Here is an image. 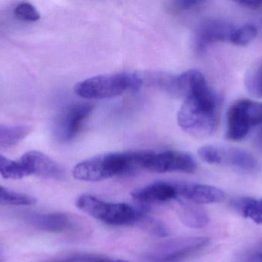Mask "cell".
<instances>
[{"instance_id": "1", "label": "cell", "mask_w": 262, "mask_h": 262, "mask_svg": "<svg viewBox=\"0 0 262 262\" xmlns=\"http://www.w3.org/2000/svg\"><path fill=\"white\" fill-rule=\"evenodd\" d=\"M173 92L184 98L177 113L180 127L197 138L212 135L218 125L219 100L203 73L190 69L174 76Z\"/></svg>"}, {"instance_id": "2", "label": "cell", "mask_w": 262, "mask_h": 262, "mask_svg": "<svg viewBox=\"0 0 262 262\" xmlns=\"http://www.w3.org/2000/svg\"><path fill=\"white\" fill-rule=\"evenodd\" d=\"M140 151L101 154L78 163L72 170L75 179L100 182L128 175L140 169Z\"/></svg>"}, {"instance_id": "3", "label": "cell", "mask_w": 262, "mask_h": 262, "mask_svg": "<svg viewBox=\"0 0 262 262\" xmlns=\"http://www.w3.org/2000/svg\"><path fill=\"white\" fill-rule=\"evenodd\" d=\"M76 206L92 218L111 226H138L147 215L146 208L136 207L128 203H107L91 195L78 197Z\"/></svg>"}, {"instance_id": "4", "label": "cell", "mask_w": 262, "mask_h": 262, "mask_svg": "<svg viewBox=\"0 0 262 262\" xmlns=\"http://www.w3.org/2000/svg\"><path fill=\"white\" fill-rule=\"evenodd\" d=\"M143 78L134 72L104 74L86 78L75 86V92L81 98H107L137 90Z\"/></svg>"}, {"instance_id": "5", "label": "cell", "mask_w": 262, "mask_h": 262, "mask_svg": "<svg viewBox=\"0 0 262 262\" xmlns=\"http://www.w3.org/2000/svg\"><path fill=\"white\" fill-rule=\"evenodd\" d=\"M262 125V103L242 98L234 102L226 115V137L239 141L255 126Z\"/></svg>"}, {"instance_id": "6", "label": "cell", "mask_w": 262, "mask_h": 262, "mask_svg": "<svg viewBox=\"0 0 262 262\" xmlns=\"http://www.w3.org/2000/svg\"><path fill=\"white\" fill-rule=\"evenodd\" d=\"M198 154L203 161L209 164L230 166L246 173H256L261 169L258 160L241 148L207 145L202 146Z\"/></svg>"}, {"instance_id": "7", "label": "cell", "mask_w": 262, "mask_h": 262, "mask_svg": "<svg viewBox=\"0 0 262 262\" xmlns=\"http://www.w3.org/2000/svg\"><path fill=\"white\" fill-rule=\"evenodd\" d=\"M196 163L192 155L181 151H141L140 168L155 173L184 172L192 173Z\"/></svg>"}, {"instance_id": "8", "label": "cell", "mask_w": 262, "mask_h": 262, "mask_svg": "<svg viewBox=\"0 0 262 262\" xmlns=\"http://www.w3.org/2000/svg\"><path fill=\"white\" fill-rule=\"evenodd\" d=\"M92 107L89 104L71 105L61 111L55 123L54 135L61 143H69L78 135L88 117L92 113Z\"/></svg>"}, {"instance_id": "9", "label": "cell", "mask_w": 262, "mask_h": 262, "mask_svg": "<svg viewBox=\"0 0 262 262\" xmlns=\"http://www.w3.org/2000/svg\"><path fill=\"white\" fill-rule=\"evenodd\" d=\"M206 237H187L171 240L159 246L150 258L156 262H178L209 244Z\"/></svg>"}, {"instance_id": "10", "label": "cell", "mask_w": 262, "mask_h": 262, "mask_svg": "<svg viewBox=\"0 0 262 262\" xmlns=\"http://www.w3.org/2000/svg\"><path fill=\"white\" fill-rule=\"evenodd\" d=\"M234 28L235 26L231 23L220 18H211L203 22L195 31L194 38L197 52H203L213 43L229 42Z\"/></svg>"}, {"instance_id": "11", "label": "cell", "mask_w": 262, "mask_h": 262, "mask_svg": "<svg viewBox=\"0 0 262 262\" xmlns=\"http://www.w3.org/2000/svg\"><path fill=\"white\" fill-rule=\"evenodd\" d=\"M29 175H35L45 178L61 180L66 176V172L61 165L55 160L38 151L26 152L20 160Z\"/></svg>"}, {"instance_id": "12", "label": "cell", "mask_w": 262, "mask_h": 262, "mask_svg": "<svg viewBox=\"0 0 262 262\" xmlns=\"http://www.w3.org/2000/svg\"><path fill=\"white\" fill-rule=\"evenodd\" d=\"M179 195L195 204H213L223 201L225 193L222 189L209 185L192 183H174Z\"/></svg>"}, {"instance_id": "13", "label": "cell", "mask_w": 262, "mask_h": 262, "mask_svg": "<svg viewBox=\"0 0 262 262\" xmlns=\"http://www.w3.org/2000/svg\"><path fill=\"white\" fill-rule=\"evenodd\" d=\"M131 195L143 203H163L177 199L179 194L175 183L158 182L137 189Z\"/></svg>"}, {"instance_id": "14", "label": "cell", "mask_w": 262, "mask_h": 262, "mask_svg": "<svg viewBox=\"0 0 262 262\" xmlns=\"http://www.w3.org/2000/svg\"><path fill=\"white\" fill-rule=\"evenodd\" d=\"M196 205L192 201L177 200L176 211L185 226L191 229H203L209 223V216Z\"/></svg>"}, {"instance_id": "15", "label": "cell", "mask_w": 262, "mask_h": 262, "mask_svg": "<svg viewBox=\"0 0 262 262\" xmlns=\"http://www.w3.org/2000/svg\"><path fill=\"white\" fill-rule=\"evenodd\" d=\"M31 223L40 230L49 232H60L67 230L71 226L69 216L63 213H49L35 215L30 218Z\"/></svg>"}, {"instance_id": "16", "label": "cell", "mask_w": 262, "mask_h": 262, "mask_svg": "<svg viewBox=\"0 0 262 262\" xmlns=\"http://www.w3.org/2000/svg\"><path fill=\"white\" fill-rule=\"evenodd\" d=\"M233 206L244 218L262 226V198H239L234 201Z\"/></svg>"}, {"instance_id": "17", "label": "cell", "mask_w": 262, "mask_h": 262, "mask_svg": "<svg viewBox=\"0 0 262 262\" xmlns=\"http://www.w3.org/2000/svg\"><path fill=\"white\" fill-rule=\"evenodd\" d=\"M30 131L29 126L0 125V148L15 146L23 141Z\"/></svg>"}, {"instance_id": "18", "label": "cell", "mask_w": 262, "mask_h": 262, "mask_svg": "<svg viewBox=\"0 0 262 262\" xmlns=\"http://www.w3.org/2000/svg\"><path fill=\"white\" fill-rule=\"evenodd\" d=\"M244 83L251 95L262 98V59L251 65L245 75Z\"/></svg>"}, {"instance_id": "19", "label": "cell", "mask_w": 262, "mask_h": 262, "mask_svg": "<svg viewBox=\"0 0 262 262\" xmlns=\"http://www.w3.org/2000/svg\"><path fill=\"white\" fill-rule=\"evenodd\" d=\"M257 35L258 29L255 25L248 23L239 26H235L231 33L229 43L236 46H247L256 38Z\"/></svg>"}, {"instance_id": "20", "label": "cell", "mask_w": 262, "mask_h": 262, "mask_svg": "<svg viewBox=\"0 0 262 262\" xmlns=\"http://www.w3.org/2000/svg\"><path fill=\"white\" fill-rule=\"evenodd\" d=\"M0 175L6 179H21L29 175L21 163L0 155Z\"/></svg>"}, {"instance_id": "21", "label": "cell", "mask_w": 262, "mask_h": 262, "mask_svg": "<svg viewBox=\"0 0 262 262\" xmlns=\"http://www.w3.org/2000/svg\"><path fill=\"white\" fill-rule=\"evenodd\" d=\"M37 199L31 195L9 190L0 186V205L3 206H32Z\"/></svg>"}, {"instance_id": "22", "label": "cell", "mask_w": 262, "mask_h": 262, "mask_svg": "<svg viewBox=\"0 0 262 262\" xmlns=\"http://www.w3.org/2000/svg\"><path fill=\"white\" fill-rule=\"evenodd\" d=\"M14 14L18 19L25 22H36L40 14L36 8L29 3H21L15 8Z\"/></svg>"}, {"instance_id": "23", "label": "cell", "mask_w": 262, "mask_h": 262, "mask_svg": "<svg viewBox=\"0 0 262 262\" xmlns=\"http://www.w3.org/2000/svg\"><path fill=\"white\" fill-rule=\"evenodd\" d=\"M59 262H128L125 260L112 258L104 255H90V254H80L72 255Z\"/></svg>"}, {"instance_id": "24", "label": "cell", "mask_w": 262, "mask_h": 262, "mask_svg": "<svg viewBox=\"0 0 262 262\" xmlns=\"http://www.w3.org/2000/svg\"><path fill=\"white\" fill-rule=\"evenodd\" d=\"M204 2L195 1V0H178L168 3V10L174 13H180L182 12H187L196 9L203 5Z\"/></svg>"}, {"instance_id": "25", "label": "cell", "mask_w": 262, "mask_h": 262, "mask_svg": "<svg viewBox=\"0 0 262 262\" xmlns=\"http://www.w3.org/2000/svg\"><path fill=\"white\" fill-rule=\"evenodd\" d=\"M238 3L244 7L252 8V9L262 8V1H242L238 2Z\"/></svg>"}, {"instance_id": "26", "label": "cell", "mask_w": 262, "mask_h": 262, "mask_svg": "<svg viewBox=\"0 0 262 262\" xmlns=\"http://www.w3.org/2000/svg\"><path fill=\"white\" fill-rule=\"evenodd\" d=\"M255 143H256L257 147L262 151V128L258 133L257 134L256 138H255Z\"/></svg>"}, {"instance_id": "27", "label": "cell", "mask_w": 262, "mask_h": 262, "mask_svg": "<svg viewBox=\"0 0 262 262\" xmlns=\"http://www.w3.org/2000/svg\"><path fill=\"white\" fill-rule=\"evenodd\" d=\"M258 262H262V252L259 255H258Z\"/></svg>"}, {"instance_id": "28", "label": "cell", "mask_w": 262, "mask_h": 262, "mask_svg": "<svg viewBox=\"0 0 262 262\" xmlns=\"http://www.w3.org/2000/svg\"><path fill=\"white\" fill-rule=\"evenodd\" d=\"M1 254H2V251H1V249H0V255H1Z\"/></svg>"}]
</instances>
